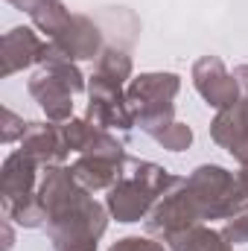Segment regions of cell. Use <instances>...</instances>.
<instances>
[{
	"instance_id": "cell-21",
	"label": "cell",
	"mask_w": 248,
	"mask_h": 251,
	"mask_svg": "<svg viewBox=\"0 0 248 251\" xmlns=\"http://www.w3.org/2000/svg\"><path fill=\"white\" fill-rule=\"evenodd\" d=\"M41 67L44 70H50L59 82H64L73 94H82V91H88V79L82 76V70L76 67V62H70V59H64L59 53H53L50 47L44 50V59H41Z\"/></svg>"
},
{
	"instance_id": "cell-8",
	"label": "cell",
	"mask_w": 248,
	"mask_h": 251,
	"mask_svg": "<svg viewBox=\"0 0 248 251\" xmlns=\"http://www.w3.org/2000/svg\"><path fill=\"white\" fill-rule=\"evenodd\" d=\"M210 137L216 146H222L234 161L248 164V100H237L231 108L216 111L210 120Z\"/></svg>"
},
{
	"instance_id": "cell-10",
	"label": "cell",
	"mask_w": 248,
	"mask_h": 251,
	"mask_svg": "<svg viewBox=\"0 0 248 251\" xmlns=\"http://www.w3.org/2000/svg\"><path fill=\"white\" fill-rule=\"evenodd\" d=\"M155 201H158V196L152 190H146L131 176H123L105 196V207L117 222H140V219H146L152 213Z\"/></svg>"
},
{
	"instance_id": "cell-26",
	"label": "cell",
	"mask_w": 248,
	"mask_h": 251,
	"mask_svg": "<svg viewBox=\"0 0 248 251\" xmlns=\"http://www.w3.org/2000/svg\"><path fill=\"white\" fill-rule=\"evenodd\" d=\"M0 251H12V246H15V234H12V219H3L0 222Z\"/></svg>"
},
{
	"instance_id": "cell-6",
	"label": "cell",
	"mask_w": 248,
	"mask_h": 251,
	"mask_svg": "<svg viewBox=\"0 0 248 251\" xmlns=\"http://www.w3.org/2000/svg\"><path fill=\"white\" fill-rule=\"evenodd\" d=\"M47 47L64 59H70V62H94L105 50L102 47V29L88 15H70L67 26L53 41H47Z\"/></svg>"
},
{
	"instance_id": "cell-5",
	"label": "cell",
	"mask_w": 248,
	"mask_h": 251,
	"mask_svg": "<svg viewBox=\"0 0 248 251\" xmlns=\"http://www.w3.org/2000/svg\"><path fill=\"white\" fill-rule=\"evenodd\" d=\"M88 120L99 128H108V131H128L134 128V114L128 108V100H125L123 85L117 82H108L102 79L99 73H94L88 79Z\"/></svg>"
},
{
	"instance_id": "cell-18",
	"label": "cell",
	"mask_w": 248,
	"mask_h": 251,
	"mask_svg": "<svg viewBox=\"0 0 248 251\" xmlns=\"http://www.w3.org/2000/svg\"><path fill=\"white\" fill-rule=\"evenodd\" d=\"M125 176L137 178L143 187L152 190L158 199L170 190L173 178H175V176H173L170 170H164L161 164H152V161H137V158H128V161H125Z\"/></svg>"
},
{
	"instance_id": "cell-2",
	"label": "cell",
	"mask_w": 248,
	"mask_h": 251,
	"mask_svg": "<svg viewBox=\"0 0 248 251\" xmlns=\"http://www.w3.org/2000/svg\"><path fill=\"white\" fill-rule=\"evenodd\" d=\"M108 207L97 201L91 193L76 199L70 207L47 219V234L53 251H97L99 237L108 228Z\"/></svg>"
},
{
	"instance_id": "cell-4",
	"label": "cell",
	"mask_w": 248,
	"mask_h": 251,
	"mask_svg": "<svg viewBox=\"0 0 248 251\" xmlns=\"http://www.w3.org/2000/svg\"><path fill=\"white\" fill-rule=\"evenodd\" d=\"M201 222H204L201 210H198L193 193L187 190V178L175 176L170 190L155 201L152 213L146 216V234L155 237V240H161V243H167L173 234L187 231L193 225H201Z\"/></svg>"
},
{
	"instance_id": "cell-13",
	"label": "cell",
	"mask_w": 248,
	"mask_h": 251,
	"mask_svg": "<svg viewBox=\"0 0 248 251\" xmlns=\"http://www.w3.org/2000/svg\"><path fill=\"white\" fill-rule=\"evenodd\" d=\"M29 94L32 100L41 105V111L47 114V120L53 123H67L73 120V91L59 82L50 70L38 67L29 79Z\"/></svg>"
},
{
	"instance_id": "cell-3",
	"label": "cell",
	"mask_w": 248,
	"mask_h": 251,
	"mask_svg": "<svg viewBox=\"0 0 248 251\" xmlns=\"http://www.w3.org/2000/svg\"><path fill=\"white\" fill-rule=\"evenodd\" d=\"M187 190L193 193L201 219H234L248 207V199L240 193L237 176L219 164H201L187 176Z\"/></svg>"
},
{
	"instance_id": "cell-22",
	"label": "cell",
	"mask_w": 248,
	"mask_h": 251,
	"mask_svg": "<svg viewBox=\"0 0 248 251\" xmlns=\"http://www.w3.org/2000/svg\"><path fill=\"white\" fill-rule=\"evenodd\" d=\"M155 140H158L167 152H187V149L193 146V128L187 123H178V120H175L173 126H167Z\"/></svg>"
},
{
	"instance_id": "cell-25",
	"label": "cell",
	"mask_w": 248,
	"mask_h": 251,
	"mask_svg": "<svg viewBox=\"0 0 248 251\" xmlns=\"http://www.w3.org/2000/svg\"><path fill=\"white\" fill-rule=\"evenodd\" d=\"M222 234H225V240H228L231 246H248V207L240 216H234V219L225 222Z\"/></svg>"
},
{
	"instance_id": "cell-29",
	"label": "cell",
	"mask_w": 248,
	"mask_h": 251,
	"mask_svg": "<svg viewBox=\"0 0 248 251\" xmlns=\"http://www.w3.org/2000/svg\"><path fill=\"white\" fill-rule=\"evenodd\" d=\"M237 184H240V193L248 199V164H243V170L237 173Z\"/></svg>"
},
{
	"instance_id": "cell-20",
	"label": "cell",
	"mask_w": 248,
	"mask_h": 251,
	"mask_svg": "<svg viewBox=\"0 0 248 251\" xmlns=\"http://www.w3.org/2000/svg\"><path fill=\"white\" fill-rule=\"evenodd\" d=\"M131 70H134L131 56L125 53L123 47H117V44H108V47L99 53V59H97V73H99L102 79H108V82H117V85H125V82L134 79Z\"/></svg>"
},
{
	"instance_id": "cell-24",
	"label": "cell",
	"mask_w": 248,
	"mask_h": 251,
	"mask_svg": "<svg viewBox=\"0 0 248 251\" xmlns=\"http://www.w3.org/2000/svg\"><path fill=\"white\" fill-rule=\"evenodd\" d=\"M108 251H167V246L161 240H155V237L146 234V237H123Z\"/></svg>"
},
{
	"instance_id": "cell-16",
	"label": "cell",
	"mask_w": 248,
	"mask_h": 251,
	"mask_svg": "<svg viewBox=\"0 0 248 251\" xmlns=\"http://www.w3.org/2000/svg\"><path fill=\"white\" fill-rule=\"evenodd\" d=\"M164 246H167V251H234V246L225 240L222 231H213L204 222L173 234Z\"/></svg>"
},
{
	"instance_id": "cell-28",
	"label": "cell",
	"mask_w": 248,
	"mask_h": 251,
	"mask_svg": "<svg viewBox=\"0 0 248 251\" xmlns=\"http://www.w3.org/2000/svg\"><path fill=\"white\" fill-rule=\"evenodd\" d=\"M6 3H12L15 9H21V12H32L38 3H44V0H6Z\"/></svg>"
},
{
	"instance_id": "cell-14",
	"label": "cell",
	"mask_w": 248,
	"mask_h": 251,
	"mask_svg": "<svg viewBox=\"0 0 248 251\" xmlns=\"http://www.w3.org/2000/svg\"><path fill=\"white\" fill-rule=\"evenodd\" d=\"M125 161L128 158H105V155H79L70 170L76 176V181L88 193L97 190H111L120 178L125 176Z\"/></svg>"
},
{
	"instance_id": "cell-1",
	"label": "cell",
	"mask_w": 248,
	"mask_h": 251,
	"mask_svg": "<svg viewBox=\"0 0 248 251\" xmlns=\"http://www.w3.org/2000/svg\"><path fill=\"white\" fill-rule=\"evenodd\" d=\"M181 91V76L178 73H140L125 85V100L134 114V126L140 131L158 137L167 126L175 123V105L173 100Z\"/></svg>"
},
{
	"instance_id": "cell-9",
	"label": "cell",
	"mask_w": 248,
	"mask_h": 251,
	"mask_svg": "<svg viewBox=\"0 0 248 251\" xmlns=\"http://www.w3.org/2000/svg\"><path fill=\"white\" fill-rule=\"evenodd\" d=\"M21 152H26L38 167H56V164H64L67 155H70V146H67V137H64L62 123H29L26 134L21 137Z\"/></svg>"
},
{
	"instance_id": "cell-27",
	"label": "cell",
	"mask_w": 248,
	"mask_h": 251,
	"mask_svg": "<svg viewBox=\"0 0 248 251\" xmlns=\"http://www.w3.org/2000/svg\"><path fill=\"white\" fill-rule=\"evenodd\" d=\"M234 79H237V85H240V97L248 100V64L234 67Z\"/></svg>"
},
{
	"instance_id": "cell-7",
	"label": "cell",
	"mask_w": 248,
	"mask_h": 251,
	"mask_svg": "<svg viewBox=\"0 0 248 251\" xmlns=\"http://www.w3.org/2000/svg\"><path fill=\"white\" fill-rule=\"evenodd\" d=\"M193 85H196L198 97L216 111L231 108L240 100V85H237L234 73H228V67L219 56H201L193 64Z\"/></svg>"
},
{
	"instance_id": "cell-19",
	"label": "cell",
	"mask_w": 248,
	"mask_h": 251,
	"mask_svg": "<svg viewBox=\"0 0 248 251\" xmlns=\"http://www.w3.org/2000/svg\"><path fill=\"white\" fill-rule=\"evenodd\" d=\"M29 18H32V26H35L38 32H44L47 41H53L64 26H67L70 9L64 6L62 0H44V3H38V6L29 12Z\"/></svg>"
},
{
	"instance_id": "cell-17",
	"label": "cell",
	"mask_w": 248,
	"mask_h": 251,
	"mask_svg": "<svg viewBox=\"0 0 248 251\" xmlns=\"http://www.w3.org/2000/svg\"><path fill=\"white\" fill-rule=\"evenodd\" d=\"M3 210H6V219H12L21 228H47V210L41 204L38 190L29 196H21L15 201H6Z\"/></svg>"
},
{
	"instance_id": "cell-15",
	"label": "cell",
	"mask_w": 248,
	"mask_h": 251,
	"mask_svg": "<svg viewBox=\"0 0 248 251\" xmlns=\"http://www.w3.org/2000/svg\"><path fill=\"white\" fill-rule=\"evenodd\" d=\"M38 190V164L26 155V152H12L3 167H0V199L15 201L21 196H29Z\"/></svg>"
},
{
	"instance_id": "cell-23",
	"label": "cell",
	"mask_w": 248,
	"mask_h": 251,
	"mask_svg": "<svg viewBox=\"0 0 248 251\" xmlns=\"http://www.w3.org/2000/svg\"><path fill=\"white\" fill-rule=\"evenodd\" d=\"M26 128H29V123H26L24 117H18L12 108H3V128H0V140H3V143L21 140V137L26 134Z\"/></svg>"
},
{
	"instance_id": "cell-12",
	"label": "cell",
	"mask_w": 248,
	"mask_h": 251,
	"mask_svg": "<svg viewBox=\"0 0 248 251\" xmlns=\"http://www.w3.org/2000/svg\"><path fill=\"white\" fill-rule=\"evenodd\" d=\"M47 50V41L29 26H15L0 41V59H3V76H15L32 64H41Z\"/></svg>"
},
{
	"instance_id": "cell-11",
	"label": "cell",
	"mask_w": 248,
	"mask_h": 251,
	"mask_svg": "<svg viewBox=\"0 0 248 251\" xmlns=\"http://www.w3.org/2000/svg\"><path fill=\"white\" fill-rule=\"evenodd\" d=\"M62 128H64L70 152H79V155H105V158H128L123 143L108 128L94 126L88 117H79V120L73 117V120L62 123Z\"/></svg>"
}]
</instances>
